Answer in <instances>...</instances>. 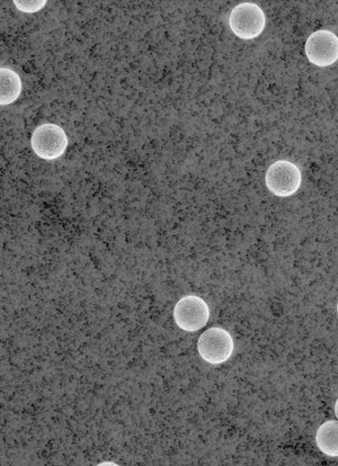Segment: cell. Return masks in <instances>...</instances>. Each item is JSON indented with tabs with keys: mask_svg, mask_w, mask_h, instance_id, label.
I'll list each match as a JSON object with an SVG mask.
<instances>
[{
	"mask_svg": "<svg viewBox=\"0 0 338 466\" xmlns=\"http://www.w3.org/2000/svg\"><path fill=\"white\" fill-rule=\"evenodd\" d=\"M197 349L204 362L211 365L224 364L234 353V339L227 329L213 327L199 337Z\"/></svg>",
	"mask_w": 338,
	"mask_h": 466,
	"instance_id": "cell-1",
	"label": "cell"
},
{
	"mask_svg": "<svg viewBox=\"0 0 338 466\" xmlns=\"http://www.w3.org/2000/svg\"><path fill=\"white\" fill-rule=\"evenodd\" d=\"M266 25L263 8L254 3H243L234 6L229 15V26L237 38L254 40L259 38Z\"/></svg>",
	"mask_w": 338,
	"mask_h": 466,
	"instance_id": "cell-2",
	"label": "cell"
},
{
	"mask_svg": "<svg viewBox=\"0 0 338 466\" xmlns=\"http://www.w3.org/2000/svg\"><path fill=\"white\" fill-rule=\"evenodd\" d=\"M31 147L35 156L41 159L56 160L65 156L66 152L67 134L57 124H42L32 134Z\"/></svg>",
	"mask_w": 338,
	"mask_h": 466,
	"instance_id": "cell-3",
	"label": "cell"
},
{
	"mask_svg": "<svg viewBox=\"0 0 338 466\" xmlns=\"http://www.w3.org/2000/svg\"><path fill=\"white\" fill-rule=\"evenodd\" d=\"M264 182L273 195L279 198H288L299 191L302 184V173L292 161L281 159L275 161L266 170Z\"/></svg>",
	"mask_w": 338,
	"mask_h": 466,
	"instance_id": "cell-4",
	"label": "cell"
},
{
	"mask_svg": "<svg viewBox=\"0 0 338 466\" xmlns=\"http://www.w3.org/2000/svg\"><path fill=\"white\" fill-rule=\"evenodd\" d=\"M209 304L197 295H186L176 302L174 319L177 328L185 333H195L208 325Z\"/></svg>",
	"mask_w": 338,
	"mask_h": 466,
	"instance_id": "cell-5",
	"label": "cell"
},
{
	"mask_svg": "<svg viewBox=\"0 0 338 466\" xmlns=\"http://www.w3.org/2000/svg\"><path fill=\"white\" fill-rule=\"evenodd\" d=\"M305 54L315 66H333L338 61V35L331 30L315 31L306 40Z\"/></svg>",
	"mask_w": 338,
	"mask_h": 466,
	"instance_id": "cell-6",
	"label": "cell"
},
{
	"mask_svg": "<svg viewBox=\"0 0 338 466\" xmlns=\"http://www.w3.org/2000/svg\"><path fill=\"white\" fill-rule=\"evenodd\" d=\"M23 83L19 75L11 68H0V106H10L19 100Z\"/></svg>",
	"mask_w": 338,
	"mask_h": 466,
	"instance_id": "cell-7",
	"label": "cell"
},
{
	"mask_svg": "<svg viewBox=\"0 0 338 466\" xmlns=\"http://www.w3.org/2000/svg\"><path fill=\"white\" fill-rule=\"evenodd\" d=\"M315 442L319 451L329 457H338V420H327L317 430Z\"/></svg>",
	"mask_w": 338,
	"mask_h": 466,
	"instance_id": "cell-8",
	"label": "cell"
},
{
	"mask_svg": "<svg viewBox=\"0 0 338 466\" xmlns=\"http://www.w3.org/2000/svg\"><path fill=\"white\" fill-rule=\"evenodd\" d=\"M14 4L21 13L35 14L43 10L47 5V2L46 0H37V2H34V0L33 2H31V0H29V2H26V0H24V2L23 0H15Z\"/></svg>",
	"mask_w": 338,
	"mask_h": 466,
	"instance_id": "cell-9",
	"label": "cell"
},
{
	"mask_svg": "<svg viewBox=\"0 0 338 466\" xmlns=\"http://www.w3.org/2000/svg\"><path fill=\"white\" fill-rule=\"evenodd\" d=\"M96 466H121L115 462H113V461H104V462H101L100 464H97Z\"/></svg>",
	"mask_w": 338,
	"mask_h": 466,
	"instance_id": "cell-10",
	"label": "cell"
},
{
	"mask_svg": "<svg viewBox=\"0 0 338 466\" xmlns=\"http://www.w3.org/2000/svg\"><path fill=\"white\" fill-rule=\"evenodd\" d=\"M334 413H335V417L338 420V398H337V400L335 401V405H334Z\"/></svg>",
	"mask_w": 338,
	"mask_h": 466,
	"instance_id": "cell-11",
	"label": "cell"
},
{
	"mask_svg": "<svg viewBox=\"0 0 338 466\" xmlns=\"http://www.w3.org/2000/svg\"><path fill=\"white\" fill-rule=\"evenodd\" d=\"M336 310H337V316H338V302H337Z\"/></svg>",
	"mask_w": 338,
	"mask_h": 466,
	"instance_id": "cell-12",
	"label": "cell"
}]
</instances>
